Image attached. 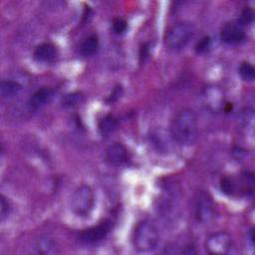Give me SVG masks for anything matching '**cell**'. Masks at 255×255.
Returning <instances> with one entry per match:
<instances>
[{
	"mask_svg": "<svg viewBox=\"0 0 255 255\" xmlns=\"http://www.w3.org/2000/svg\"><path fill=\"white\" fill-rule=\"evenodd\" d=\"M198 134L197 117L190 109L181 110L174 118L171 125V136L181 145L192 144Z\"/></svg>",
	"mask_w": 255,
	"mask_h": 255,
	"instance_id": "1",
	"label": "cell"
},
{
	"mask_svg": "<svg viewBox=\"0 0 255 255\" xmlns=\"http://www.w3.org/2000/svg\"><path fill=\"white\" fill-rule=\"evenodd\" d=\"M158 231L153 223L143 220L137 223L133 231L132 243L134 249L138 252H149L158 244Z\"/></svg>",
	"mask_w": 255,
	"mask_h": 255,
	"instance_id": "2",
	"label": "cell"
},
{
	"mask_svg": "<svg viewBox=\"0 0 255 255\" xmlns=\"http://www.w3.org/2000/svg\"><path fill=\"white\" fill-rule=\"evenodd\" d=\"M194 34V28L191 23L181 21L175 23L167 31L165 42L167 47L173 51L183 49L191 40Z\"/></svg>",
	"mask_w": 255,
	"mask_h": 255,
	"instance_id": "3",
	"label": "cell"
},
{
	"mask_svg": "<svg viewBox=\"0 0 255 255\" xmlns=\"http://www.w3.org/2000/svg\"><path fill=\"white\" fill-rule=\"evenodd\" d=\"M95 204V194L91 186L82 184L78 186L72 194L71 207L73 212L81 217L91 213Z\"/></svg>",
	"mask_w": 255,
	"mask_h": 255,
	"instance_id": "4",
	"label": "cell"
},
{
	"mask_svg": "<svg viewBox=\"0 0 255 255\" xmlns=\"http://www.w3.org/2000/svg\"><path fill=\"white\" fill-rule=\"evenodd\" d=\"M205 247L210 254H227L233 248V239L226 232H216L207 238Z\"/></svg>",
	"mask_w": 255,
	"mask_h": 255,
	"instance_id": "5",
	"label": "cell"
},
{
	"mask_svg": "<svg viewBox=\"0 0 255 255\" xmlns=\"http://www.w3.org/2000/svg\"><path fill=\"white\" fill-rule=\"evenodd\" d=\"M112 228V222L105 220L98 225L92 226L88 229L81 231L78 235V240L82 244L91 245L103 240L110 232Z\"/></svg>",
	"mask_w": 255,
	"mask_h": 255,
	"instance_id": "6",
	"label": "cell"
},
{
	"mask_svg": "<svg viewBox=\"0 0 255 255\" xmlns=\"http://www.w3.org/2000/svg\"><path fill=\"white\" fill-rule=\"evenodd\" d=\"M220 38L222 42L228 45H237L245 38V33L242 25L236 22L225 24L220 31Z\"/></svg>",
	"mask_w": 255,
	"mask_h": 255,
	"instance_id": "7",
	"label": "cell"
},
{
	"mask_svg": "<svg viewBox=\"0 0 255 255\" xmlns=\"http://www.w3.org/2000/svg\"><path fill=\"white\" fill-rule=\"evenodd\" d=\"M202 98L205 106L214 113L221 111L224 107V95L218 87H206L203 91Z\"/></svg>",
	"mask_w": 255,
	"mask_h": 255,
	"instance_id": "8",
	"label": "cell"
},
{
	"mask_svg": "<svg viewBox=\"0 0 255 255\" xmlns=\"http://www.w3.org/2000/svg\"><path fill=\"white\" fill-rule=\"evenodd\" d=\"M195 214L199 221L208 222L213 216V203L209 195L205 192H201L195 204Z\"/></svg>",
	"mask_w": 255,
	"mask_h": 255,
	"instance_id": "9",
	"label": "cell"
},
{
	"mask_svg": "<svg viewBox=\"0 0 255 255\" xmlns=\"http://www.w3.org/2000/svg\"><path fill=\"white\" fill-rule=\"evenodd\" d=\"M127 158L128 150L126 146L120 142H115L111 144L106 150V159L111 165H122L127 161Z\"/></svg>",
	"mask_w": 255,
	"mask_h": 255,
	"instance_id": "10",
	"label": "cell"
},
{
	"mask_svg": "<svg viewBox=\"0 0 255 255\" xmlns=\"http://www.w3.org/2000/svg\"><path fill=\"white\" fill-rule=\"evenodd\" d=\"M54 92L49 88H42L37 90L28 100L27 106L30 111H37L48 104L53 98Z\"/></svg>",
	"mask_w": 255,
	"mask_h": 255,
	"instance_id": "11",
	"label": "cell"
},
{
	"mask_svg": "<svg viewBox=\"0 0 255 255\" xmlns=\"http://www.w3.org/2000/svg\"><path fill=\"white\" fill-rule=\"evenodd\" d=\"M34 57L41 62H49L56 57V48L51 43H43L36 47Z\"/></svg>",
	"mask_w": 255,
	"mask_h": 255,
	"instance_id": "12",
	"label": "cell"
},
{
	"mask_svg": "<svg viewBox=\"0 0 255 255\" xmlns=\"http://www.w3.org/2000/svg\"><path fill=\"white\" fill-rule=\"evenodd\" d=\"M35 249L38 254H44V255L55 254L58 252V247L56 242L53 239L48 237L40 238L35 245Z\"/></svg>",
	"mask_w": 255,
	"mask_h": 255,
	"instance_id": "13",
	"label": "cell"
},
{
	"mask_svg": "<svg viewBox=\"0 0 255 255\" xmlns=\"http://www.w3.org/2000/svg\"><path fill=\"white\" fill-rule=\"evenodd\" d=\"M21 90H22V86L17 82H14L11 80H6L1 82L0 94H1V97L4 99H11L15 97L20 93Z\"/></svg>",
	"mask_w": 255,
	"mask_h": 255,
	"instance_id": "14",
	"label": "cell"
},
{
	"mask_svg": "<svg viewBox=\"0 0 255 255\" xmlns=\"http://www.w3.org/2000/svg\"><path fill=\"white\" fill-rule=\"evenodd\" d=\"M99 48V39L97 35H91L87 37L80 47V52L83 56H92L94 55Z\"/></svg>",
	"mask_w": 255,
	"mask_h": 255,
	"instance_id": "15",
	"label": "cell"
},
{
	"mask_svg": "<svg viewBox=\"0 0 255 255\" xmlns=\"http://www.w3.org/2000/svg\"><path fill=\"white\" fill-rule=\"evenodd\" d=\"M118 127L117 119L112 115L105 116L99 123V130L103 135H108L113 132Z\"/></svg>",
	"mask_w": 255,
	"mask_h": 255,
	"instance_id": "16",
	"label": "cell"
},
{
	"mask_svg": "<svg viewBox=\"0 0 255 255\" xmlns=\"http://www.w3.org/2000/svg\"><path fill=\"white\" fill-rule=\"evenodd\" d=\"M84 101V95L81 92H73L70 94H67L62 99V106L64 108H73L78 106Z\"/></svg>",
	"mask_w": 255,
	"mask_h": 255,
	"instance_id": "17",
	"label": "cell"
},
{
	"mask_svg": "<svg viewBox=\"0 0 255 255\" xmlns=\"http://www.w3.org/2000/svg\"><path fill=\"white\" fill-rule=\"evenodd\" d=\"M239 74L243 80L251 82L254 80L255 77L254 67L248 62H243L239 67Z\"/></svg>",
	"mask_w": 255,
	"mask_h": 255,
	"instance_id": "18",
	"label": "cell"
},
{
	"mask_svg": "<svg viewBox=\"0 0 255 255\" xmlns=\"http://www.w3.org/2000/svg\"><path fill=\"white\" fill-rule=\"evenodd\" d=\"M128 28V23L126 20H124L123 18H115L113 21V30L116 34L121 35L124 34L127 31Z\"/></svg>",
	"mask_w": 255,
	"mask_h": 255,
	"instance_id": "19",
	"label": "cell"
},
{
	"mask_svg": "<svg viewBox=\"0 0 255 255\" xmlns=\"http://www.w3.org/2000/svg\"><path fill=\"white\" fill-rule=\"evenodd\" d=\"M221 189L224 193L233 194L236 189V183L232 178L225 177L221 180Z\"/></svg>",
	"mask_w": 255,
	"mask_h": 255,
	"instance_id": "20",
	"label": "cell"
},
{
	"mask_svg": "<svg viewBox=\"0 0 255 255\" xmlns=\"http://www.w3.org/2000/svg\"><path fill=\"white\" fill-rule=\"evenodd\" d=\"M211 46V41H210V38L209 37H204L202 38L196 45V52L198 54H203V53H206L209 48Z\"/></svg>",
	"mask_w": 255,
	"mask_h": 255,
	"instance_id": "21",
	"label": "cell"
},
{
	"mask_svg": "<svg viewBox=\"0 0 255 255\" xmlns=\"http://www.w3.org/2000/svg\"><path fill=\"white\" fill-rule=\"evenodd\" d=\"M10 212V203L7 200V198L4 195H1V208H0V214H1V220L3 221L6 217H8Z\"/></svg>",
	"mask_w": 255,
	"mask_h": 255,
	"instance_id": "22",
	"label": "cell"
},
{
	"mask_svg": "<svg viewBox=\"0 0 255 255\" xmlns=\"http://www.w3.org/2000/svg\"><path fill=\"white\" fill-rule=\"evenodd\" d=\"M152 138H153V144L156 145V147L159 150H164L167 147V143L166 141L163 139V136L160 132H155L152 134Z\"/></svg>",
	"mask_w": 255,
	"mask_h": 255,
	"instance_id": "23",
	"label": "cell"
},
{
	"mask_svg": "<svg viewBox=\"0 0 255 255\" xmlns=\"http://www.w3.org/2000/svg\"><path fill=\"white\" fill-rule=\"evenodd\" d=\"M241 20H242L245 24L252 22V20H253V12H252V10L246 8V9L242 12V14H241Z\"/></svg>",
	"mask_w": 255,
	"mask_h": 255,
	"instance_id": "24",
	"label": "cell"
}]
</instances>
